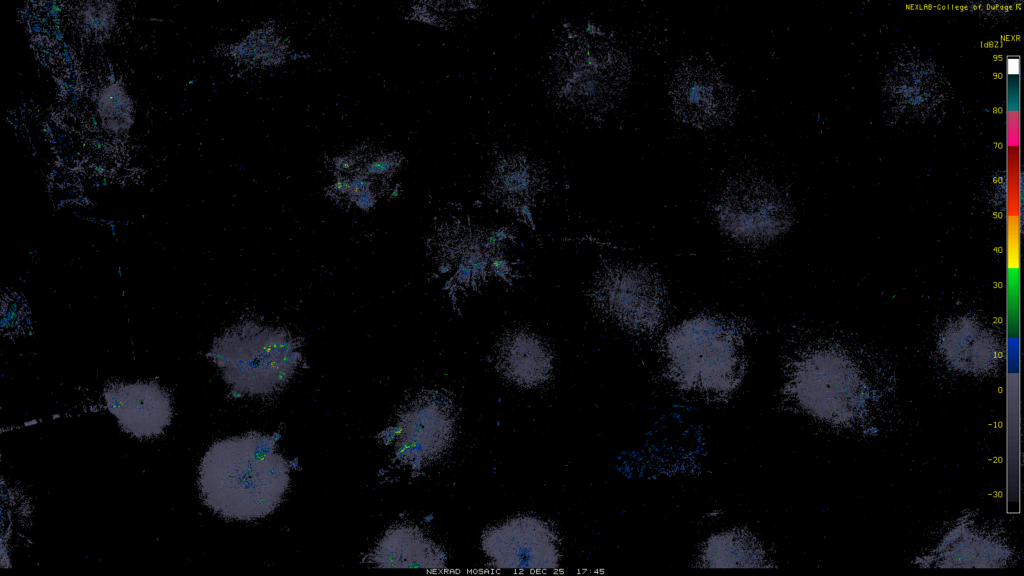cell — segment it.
<instances>
[{
	"label": "cell",
	"mask_w": 1024,
	"mask_h": 576,
	"mask_svg": "<svg viewBox=\"0 0 1024 576\" xmlns=\"http://www.w3.org/2000/svg\"><path fill=\"white\" fill-rule=\"evenodd\" d=\"M542 185L527 159L520 156L501 160L494 170L489 192L501 204L529 215V207Z\"/></svg>",
	"instance_id": "16"
},
{
	"label": "cell",
	"mask_w": 1024,
	"mask_h": 576,
	"mask_svg": "<svg viewBox=\"0 0 1024 576\" xmlns=\"http://www.w3.org/2000/svg\"><path fill=\"white\" fill-rule=\"evenodd\" d=\"M94 146H95V149H96V150H99V151H100V150H102V149H103V143H102L101 141H99V140H96V141H95V143H94Z\"/></svg>",
	"instance_id": "26"
},
{
	"label": "cell",
	"mask_w": 1024,
	"mask_h": 576,
	"mask_svg": "<svg viewBox=\"0 0 1024 576\" xmlns=\"http://www.w3.org/2000/svg\"><path fill=\"white\" fill-rule=\"evenodd\" d=\"M113 8L104 7H91L85 10L83 14L84 25H88L93 31H105L109 29L113 23Z\"/></svg>",
	"instance_id": "18"
},
{
	"label": "cell",
	"mask_w": 1024,
	"mask_h": 576,
	"mask_svg": "<svg viewBox=\"0 0 1024 576\" xmlns=\"http://www.w3.org/2000/svg\"><path fill=\"white\" fill-rule=\"evenodd\" d=\"M941 353L955 369L967 373L991 370L998 359L997 344L982 327L965 322L949 328L942 336Z\"/></svg>",
	"instance_id": "15"
},
{
	"label": "cell",
	"mask_w": 1024,
	"mask_h": 576,
	"mask_svg": "<svg viewBox=\"0 0 1024 576\" xmlns=\"http://www.w3.org/2000/svg\"><path fill=\"white\" fill-rule=\"evenodd\" d=\"M507 232L463 221L444 223L433 237L431 250L446 287L456 293L480 289L494 276L511 274L505 255Z\"/></svg>",
	"instance_id": "4"
},
{
	"label": "cell",
	"mask_w": 1024,
	"mask_h": 576,
	"mask_svg": "<svg viewBox=\"0 0 1024 576\" xmlns=\"http://www.w3.org/2000/svg\"><path fill=\"white\" fill-rule=\"evenodd\" d=\"M739 328L732 320L704 314L672 329L663 342L669 377L688 391L731 392L743 370Z\"/></svg>",
	"instance_id": "2"
},
{
	"label": "cell",
	"mask_w": 1024,
	"mask_h": 576,
	"mask_svg": "<svg viewBox=\"0 0 1024 576\" xmlns=\"http://www.w3.org/2000/svg\"><path fill=\"white\" fill-rule=\"evenodd\" d=\"M718 222L738 242L762 245L784 233L792 220L785 195L761 177L743 176L723 191L716 208Z\"/></svg>",
	"instance_id": "7"
},
{
	"label": "cell",
	"mask_w": 1024,
	"mask_h": 576,
	"mask_svg": "<svg viewBox=\"0 0 1024 576\" xmlns=\"http://www.w3.org/2000/svg\"><path fill=\"white\" fill-rule=\"evenodd\" d=\"M61 47H62V48H61V54H62V57H63V59H64V62L66 63V65H67V66H68V67H69L70 69H72V68H73V59H72V56H71V53H70V48H69V46L67 45V43H66V42H64V41H63V42L61 43Z\"/></svg>",
	"instance_id": "23"
},
{
	"label": "cell",
	"mask_w": 1024,
	"mask_h": 576,
	"mask_svg": "<svg viewBox=\"0 0 1024 576\" xmlns=\"http://www.w3.org/2000/svg\"><path fill=\"white\" fill-rule=\"evenodd\" d=\"M95 170H96V171H97L98 173H102V172H103V168H102V167H100V166L96 167V168H95Z\"/></svg>",
	"instance_id": "27"
},
{
	"label": "cell",
	"mask_w": 1024,
	"mask_h": 576,
	"mask_svg": "<svg viewBox=\"0 0 1024 576\" xmlns=\"http://www.w3.org/2000/svg\"><path fill=\"white\" fill-rule=\"evenodd\" d=\"M52 38L55 41H57V42H60V43L63 42L64 35H63L60 27H53V29H52Z\"/></svg>",
	"instance_id": "25"
},
{
	"label": "cell",
	"mask_w": 1024,
	"mask_h": 576,
	"mask_svg": "<svg viewBox=\"0 0 1024 576\" xmlns=\"http://www.w3.org/2000/svg\"><path fill=\"white\" fill-rule=\"evenodd\" d=\"M560 89L568 100L610 107L625 90L630 75L626 55L604 38L585 39L562 67Z\"/></svg>",
	"instance_id": "9"
},
{
	"label": "cell",
	"mask_w": 1024,
	"mask_h": 576,
	"mask_svg": "<svg viewBox=\"0 0 1024 576\" xmlns=\"http://www.w3.org/2000/svg\"><path fill=\"white\" fill-rule=\"evenodd\" d=\"M365 562L381 568L440 570L445 566V554L418 527L397 524L385 532Z\"/></svg>",
	"instance_id": "14"
},
{
	"label": "cell",
	"mask_w": 1024,
	"mask_h": 576,
	"mask_svg": "<svg viewBox=\"0 0 1024 576\" xmlns=\"http://www.w3.org/2000/svg\"><path fill=\"white\" fill-rule=\"evenodd\" d=\"M495 365L499 374L510 383L533 388L550 378L553 356L539 336L519 329L501 339L496 350Z\"/></svg>",
	"instance_id": "13"
},
{
	"label": "cell",
	"mask_w": 1024,
	"mask_h": 576,
	"mask_svg": "<svg viewBox=\"0 0 1024 576\" xmlns=\"http://www.w3.org/2000/svg\"><path fill=\"white\" fill-rule=\"evenodd\" d=\"M353 200H354L356 206H358L361 209H369V208H371L373 206V204H374V201H375L374 195L371 192V190L359 194Z\"/></svg>",
	"instance_id": "20"
},
{
	"label": "cell",
	"mask_w": 1024,
	"mask_h": 576,
	"mask_svg": "<svg viewBox=\"0 0 1024 576\" xmlns=\"http://www.w3.org/2000/svg\"><path fill=\"white\" fill-rule=\"evenodd\" d=\"M396 166V160L390 157H382L377 160L370 162L366 168V175H383L387 174Z\"/></svg>",
	"instance_id": "19"
},
{
	"label": "cell",
	"mask_w": 1024,
	"mask_h": 576,
	"mask_svg": "<svg viewBox=\"0 0 1024 576\" xmlns=\"http://www.w3.org/2000/svg\"><path fill=\"white\" fill-rule=\"evenodd\" d=\"M858 377L836 376L832 359L814 353L796 361L786 393L812 416L835 424H849L862 417L867 397Z\"/></svg>",
	"instance_id": "8"
},
{
	"label": "cell",
	"mask_w": 1024,
	"mask_h": 576,
	"mask_svg": "<svg viewBox=\"0 0 1024 576\" xmlns=\"http://www.w3.org/2000/svg\"><path fill=\"white\" fill-rule=\"evenodd\" d=\"M29 27H30V32L33 33V34H42L43 31H44V27L42 26V24L40 22H32V23H30Z\"/></svg>",
	"instance_id": "24"
},
{
	"label": "cell",
	"mask_w": 1024,
	"mask_h": 576,
	"mask_svg": "<svg viewBox=\"0 0 1024 576\" xmlns=\"http://www.w3.org/2000/svg\"><path fill=\"white\" fill-rule=\"evenodd\" d=\"M356 160L352 156H342L335 160V167L340 171H349L355 166Z\"/></svg>",
	"instance_id": "21"
},
{
	"label": "cell",
	"mask_w": 1024,
	"mask_h": 576,
	"mask_svg": "<svg viewBox=\"0 0 1024 576\" xmlns=\"http://www.w3.org/2000/svg\"><path fill=\"white\" fill-rule=\"evenodd\" d=\"M195 80H196V78H193V80H191V81H189V82H188V85H191V84H193V83L195 82Z\"/></svg>",
	"instance_id": "28"
},
{
	"label": "cell",
	"mask_w": 1024,
	"mask_h": 576,
	"mask_svg": "<svg viewBox=\"0 0 1024 576\" xmlns=\"http://www.w3.org/2000/svg\"><path fill=\"white\" fill-rule=\"evenodd\" d=\"M454 430L455 413L451 400L438 391L427 390L400 408L381 438L393 449L400 463L417 469L434 462L447 451Z\"/></svg>",
	"instance_id": "6"
},
{
	"label": "cell",
	"mask_w": 1024,
	"mask_h": 576,
	"mask_svg": "<svg viewBox=\"0 0 1024 576\" xmlns=\"http://www.w3.org/2000/svg\"><path fill=\"white\" fill-rule=\"evenodd\" d=\"M200 495L227 519L254 520L272 513L289 486V466L276 440L259 432L215 442L203 456Z\"/></svg>",
	"instance_id": "1"
},
{
	"label": "cell",
	"mask_w": 1024,
	"mask_h": 576,
	"mask_svg": "<svg viewBox=\"0 0 1024 576\" xmlns=\"http://www.w3.org/2000/svg\"><path fill=\"white\" fill-rule=\"evenodd\" d=\"M333 189L336 192H339V193L349 194L350 189H351V179H347V178H340V179H338L334 183Z\"/></svg>",
	"instance_id": "22"
},
{
	"label": "cell",
	"mask_w": 1024,
	"mask_h": 576,
	"mask_svg": "<svg viewBox=\"0 0 1024 576\" xmlns=\"http://www.w3.org/2000/svg\"><path fill=\"white\" fill-rule=\"evenodd\" d=\"M676 116L697 128H712L728 121L736 108L732 87L722 74L700 65H684L671 84Z\"/></svg>",
	"instance_id": "11"
},
{
	"label": "cell",
	"mask_w": 1024,
	"mask_h": 576,
	"mask_svg": "<svg viewBox=\"0 0 1024 576\" xmlns=\"http://www.w3.org/2000/svg\"><path fill=\"white\" fill-rule=\"evenodd\" d=\"M107 409L122 429L138 438L163 432L172 416L170 398L157 384L132 383L110 387L104 394Z\"/></svg>",
	"instance_id": "12"
},
{
	"label": "cell",
	"mask_w": 1024,
	"mask_h": 576,
	"mask_svg": "<svg viewBox=\"0 0 1024 576\" xmlns=\"http://www.w3.org/2000/svg\"><path fill=\"white\" fill-rule=\"evenodd\" d=\"M763 553L746 535L726 532L711 538L700 560L708 567L762 566Z\"/></svg>",
	"instance_id": "17"
},
{
	"label": "cell",
	"mask_w": 1024,
	"mask_h": 576,
	"mask_svg": "<svg viewBox=\"0 0 1024 576\" xmlns=\"http://www.w3.org/2000/svg\"><path fill=\"white\" fill-rule=\"evenodd\" d=\"M210 356L232 392L249 397L280 391L301 361L300 346L291 334L250 320L219 337Z\"/></svg>",
	"instance_id": "3"
},
{
	"label": "cell",
	"mask_w": 1024,
	"mask_h": 576,
	"mask_svg": "<svg viewBox=\"0 0 1024 576\" xmlns=\"http://www.w3.org/2000/svg\"><path fill=\"white\" fill-rule=\"evenodd\" d=\"M588 297L600 315L632 333H653L665 318L664 286L655 273L643 267L603 266Z\"/></svg>",
	"instance_id": "5"
},
{
	"label": "cell",
	"mask_w": 1024,
	"mask_h": 576,
	"mask_svg": "<svg viewBox=\"0 0 1024 576\" xmlns=\"http://www.w3.org/2000/svg\"><path fill=\"white\" fill-rule=\"evenodd\" d=\"M482 549L500 569L550 570L559 565L557 538L542 520L518 516L488 529Z\"/></svg>",
	"instance_id": "10"
}]
</instances>
